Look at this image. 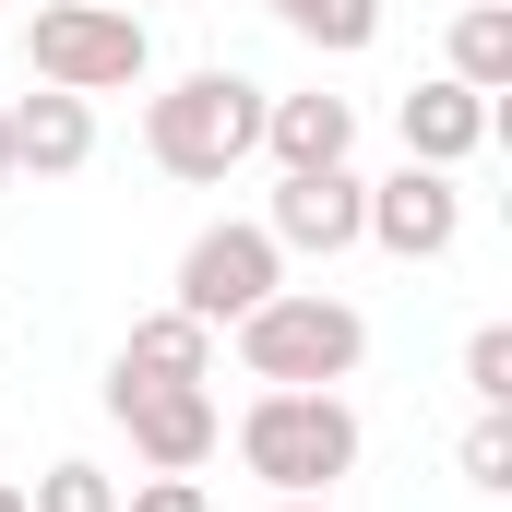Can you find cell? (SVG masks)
Instances as JSON below:
<instances>
[{
	"label": "cell",
	"mask_w": 512,
	"mask_h": 512,
	"mask_svg": "<svg viewBox=\"0 0 512 512\" xmlns=\"http://www.w3.org/2000/svg\"><path fill=\"white\" fill-rule=\"evenodd\" d=\"M0 120H12V167H24V179H84V167H96V96L36 84V96H12Z\"/></svg>",
	"instance_id": "10"
},
{
	"label": "cell",
	"mask_w": 512,
	"mask_h": 512,
	"mask_svg": "<svg viewBox=\"0 0 512 512\" xmlns=\"http://www.w3.org/2000/svg\"><path fill=\"white\" fill-rule=\"evenodd\" d=\"M262 108H274V96H262L251 72H227V60H215V72H179L167 96H143V155H155L167 179L215 191L227 167L262 155Z\"/></svg>",
	"instance_id": "2"
},
{
	"label": "cell",
	"mask_w": 512,
	"mask_h": 512,
	"mask_svg": "<svg viewBox=\"0 0 512 512\" xmlns=\"http://www.w3.org/2000/svg\"><path fill=\"white\" fill-rule=\"evenodd\" d=\"M274 24H286L298 48H322V60H358V48L382 36V0H274Z\"/></svg>",
	"instance_id": "14"
},
{
	"label": "cell",
	"mask_w": 512,
	"mask_h": 512,
	"mask_svg": "<svg viewBox=\"0 0 512 512\" xmlns=\"http://www.w3.org/2000/svg\"><path fill=\"white\" fill-rule=\"evenodd\" d=\"M262 155L274 167H346L358 155V108L346 96H274L262 108Z\"/></svg>",
	"instance_id": "12"
},
{
	"label": "cell",
	"mask_w": 512,
	"mask_h": 512,
	"mask_svg": "<svg viewBox=\"0 0 512 512\" xmlns=\"http://www.w3.org/2000/svg\"><path fill=\"white\" fill-rule=\"evenodd\" d=\"M370 251L393 262H441L453 239H465V191H453V167H393V179H370V227H358Z\"/></svg>",
	"instance_id": "8"
},
{
	"label": "cell",
	"mask_w": 512,
	"mask_h": 512,
	"mask_svg": "<svg viewBox=\"0 0 512 512\" xmlns=\"http://www.w3.org/2000/svg\"><path fill=\"white\" fill-rule=\"evenodd\" d=\"M274 286H286V251H274L262 227H239V215H227V227H203V239L179 251V298H167V310H191V322H215V334H227V322H239V310H262Z\"/></svg>",
	"instance_id": "6"
},
{
	"label": "cell",
	"mask_w": 512,
	"mask_h": 512,
	"mask_svg": "<svg viewBox=\"0 0 512 512\" xmlns=\"http://www.w3.org/2000/svg\"><path fill=\"white\" fill-rule=\"evenodd\" d=\"M108 382H215V322L143 310V322L120 334V358H108Z\"/></svg>",
	"instance_id": "11"
},
{
	"label": "cell",
	"mask_w": 512,
	"mask_h": 512,
	"mask_svg": "<svg viewBox=\"0 0 512 512\" xmlns=\"http://www.w3.org/2000/svg\"><path fill=\"white\" fill-rule=\"evenodd\" d=\"M108 417L131 429L143 477H203V465H215V441H227L215 382H108Z\"/></svg>",
	"instance_id": "5"
},
{
	"label": "cell",
	"mask_w": 512,
	"mask_h": 512,
	"mask_svg": "<svg viewBox=\"0 0 512 512\" xmlns=\"http://www.w3.org/2000/svg\"><path fill=\"white\" fill-rule=\"evenodd\" d=\"M465 489H512V405H477V429H465Z\"/></svg>",
	"instance_id": "16"
},
{
	"label": "cell",
	"mask_w": 512,
	"mask_h": 512,
	"mask_svg": "<svg viewBox=\"0 0 512 512\" xmlns=\"http://www.w3.org/2000/svg\"><path fill=\"white\" fill-rule=\"evenodd\" d=\"M24 72L60 84V96H131L155 72V36H143V12H120V0H36Z\"/></svg>",
	"instance_id": "4"
},
{
	"label": "cell",
	"mask_w": 512,
	"mask_h": 512,
	"mask_svg": "<svg viewBox=\"0 0 512 512\" xmlns=\"http://www.w3.org/2000/svg\"><path fill=\"white\" fill-rule=\"evenodd\" d=\"M465 393L477 405H512V322H477L465 334Z\"/></svg>",
	"instance_id": "17"
},
{
	"label": "cell",
	"mask_w": 512,
	"mask_h": 512,
	"mask_svg": "<svg viewBox=\"0 0 512 512\" xmlns=\"http://www.w3.org/2000/svg\"><path fill=\"white\" fill-rule=\"evenodd\" d=\"M358 405L346 393H251L239 405V465H251L274 501H334L358 477Z\"/></svg>",
	"instance_id": "3"
},
{
	"label": "cell",
	"mask_w": 512,
	"mask_h": 512,
	"mask_svg": "<svg viewBox=\"0 0 512 512\" xmlns=\"http://www.w3.org/2000/svg\"><path fill=\"white\" fill-rule=\"evenodd\" d=\"M239 334V370L262 393H334L358 382V358H370V322H358V298H334V286H274L262 310L227 322Z\"/></svg>",
	"instance_id": "1"
},
{
	"label": "cell",
	"mask_w": 512,
	"mask_h": 512,
	"mask_svg": "<svg viewBox=\"0 0 512 512\" xmlns=\"http://www.w3.org/2000/svg\"><path fill=\"white\" fill-rule=\"evenodd\" d=\"M393 131H405V155H417V167H465V155L501 131V108H489L477 84L429 72V84H405V96H393Z\"/></svg>",
	"instance_id": "9"
},
{
	"label": "cell",
	"mask_w": 512,
	"mask_h": 512,
	"mask_svg": "<svg viewBox=\"0 0 512 512\" xmlns=\"http://www.w3.org/2000/svg\"><path fill=\"white\" fill-rule=\"evenodd\" d=\"M24 512H120V477H108V465H84V453H60V465L24 489Z\"/></svg>",
	"instance_id": "15"
},
{
	"label": "cell",
	"mask_w": 512,
	"mask_h": 512,
	"mask_svg": "<svg viewBox=\"0 0 512 512\" xmlns=\"http://www.w3.org/2000/svg\"><path fill=\"white\" fill-rule=\"evenodd\" d=\"M0 512H24V489H12V477H0Z\"/></svg>",
	"instance_id": "20"
},
{
	"label": "cell",
	"mask_w": 512,
	"mask_h": 512,
	"mask_svg": "<svg viewBox=\"0 0 512 512\" xmlns=\"http://www.w3.org/2000/svg\"><path fill=\"white\" fill-rule=\"evenodd\" d=\"M358 227H370V179L358 167H274V203H262V239L274 251H358Z\"/></svg>",
	"instance_id": "7"
},
{
	"label": "cell",
	"mask_w": 512,
	"mask_h": 512,
	"mask_svg": "<svg viewBox=\"0 0 512 512\" xmlns=\"http://www.w3.org/2000/svg\"><path fill=\"white\" fill-rule=\"evenodd\" d=\"M12 179H24V167H12V120H0V191H12Z\"/></svg>",
	"instance_id": "19"
},
{
	"label": "cell",
	"mask_w": 512,
	"mask_h": 512,
	"mask_svg": "<svg viewBox=\"0 0 512 512\" xmlns=\"http://www.w3.org/2000/svg\"><path fill=\"white\" fill-rule=\"evenodd\" d=\"M120 512H215V501H203V477H143Z\"/></svg>",
	"instance_id": "18"
},
{
	"label": "cell",
	"mask_w": 512,
	"mask_h": 512,
	"mask_svg": "<svg viewBox=\"0 0 512 512\" xmlns=\"http://www.w3.org/2000/svg\"><path fill=\"white\" fill-rule=\"evenodd\" d=\"M274 512H334V501H274Z\"/></svg>",
	"instance_id": "21"
},
{
	"label": "cell",
	"mask_w": 512,
	"mask_h": 512,
	"mask_svg": "<svg viewBox=\"0 0 512 512\" xmlns=\"http://www.w3.org/2000/svg\"><path fill=\"white\" fill-rule=\"evenodd\" d=\"M453 84L512 96V0H465L453 12Z\"/></svg>",
	"instance_id": "13"
},
{
	"label": "cell",
	"mask_w": 512,
	"mask_h": 512,
	"mask_svg": "<svg viewBox=\"0 0 512 512\" xmlns=\"http://www.w3.org/2000/svg\"><path fill=\"white\" fill-rule=\"evenodd\" d=\"M120 12H155V0H120Z\"/></svg>",
	"instance_id": "22"
}]
</instances>
